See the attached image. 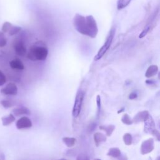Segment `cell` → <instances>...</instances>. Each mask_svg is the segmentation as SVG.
<instances>
[{"label": "cell", "instance_id": "cell-1", "mask_svg": "<svg viewBox=\"0 0 160 160\" xmlns=\"http://www.w3.org/2000/svg\"><path fill=\"white\" fill-rule=\"evenodd\" d=\"M73 26L78 32L91 38H95L98 32L96 21L92 15L84 16L76 14L73 18Z\"/></svg>", "mask_w": 160, "mask_h": 160}, {"label": "cell", "instance_id": "cell-2", "mask_svg": "<svg viewBox=\"0 0 160 160\" xmlns=\"http://www.w3.org/2000/svg\"><path fill=\"white\" fill-rule=\"evenodd\" d=\"M48 55V49L42 41H38L34 43L29 49L27 58L32 61H44Z\"/></svg>", "mask_w": 160, "mask_h": 160}, {"label": "cell", "instance_id": "cell-3", "mask_svg": "<svg viewBox=\"0 0 160 160\" xmlns=\"http://www.w3.org/2000/svg\"><path fill=\"white\" fill-rule=\"evenodd\" d=\"M114 34H115V29L114 28H112L109 32V34L106 38V41L104 42V44L99 49L96 55H95V56L94 57V61H98L100 59H101L103 57V56L105 54V53L108 51V50L109 49L111 45Z\"/></svg>", "mask_w": 160, "mask_h": 160}, {"label": "cell", "instance_id": "cell-4", "mask_svg": "<svg viewBox=\"0 0 160 160\" xmlns=\"http://www.w3.org/2000/svg\"><path fill=\"white\" fill-rule=\"evenodd\" d=\"M84 97V92L82 91L79 90L75 98L72 111V114L74 118H78L80 114Z\"/></svg>", "mask_w": 160, "mask_h": 160}, {"label": "cell", "instance_id": "cell-5", "mask_svg": "<svg viewBox=\"0 0 160 160\" xmlns=\"http://www.w3.org/2000/svg\"><path fill=\"white\" fill-rule=\"evenodd\" d=\"M154 149V140L152 138H149L144 141L141 146V153L146 154L151 152Z\"/></svg>", "mask_w": 160, "mask_h": 160}, {"label": "cell", "instance_id": "cell-6", "mask_svg": "<svg viewBox=\"0 0 160 160\" xmlns=\"http://www.w3.org/2000/svg\"><path fill=\"white\" fill-rule=\"evenodd\" d=\"M13 47L15 52L17 55L20 56H24L26 54V48L24 43L20 39H17L14 42Z\"/></svg>", "mask_w": 160, "mask_h": 160}, {"label": "cell", "instance_id": "cell-7", "mask_svg": "<svg viewBox=\"0 0 160 160\" xmlns=\"http://www.w3.org/2000/svg\"><path fill=\"white\" fill-rule=\"evenodd\" d=\"M1 92L4 95H16L18 87L14 83L9 82L1 89Z\"/></svg>", "mask_w": 160, "mask_h": 160}, {"label": "cell", "instance_id": "cell-8", "mask_svg": "<svg viewBox=\"0 0 160 160\" xmlns=\"http://www.w3.org/2000/svg\"><path fill=\"white\" fill-rule=\"evenodd\" d=\"M16 126L18 129L29 128L32 126V122L27 116H22L16 121Z\"/></svg>", "mask_w": 160, "mask_h": 160}, {"label": "cell", "instance_id": "cell-9", "mask_svg": "<svg viewBox=\"0 0 160 160\" xmlns=\"http://www.w3.org/2000/svg\"><path fill=\"white\" fill-rule=\"evenodd\" d=\"M144 122V131L146 133H152V131L156 129L155 123L152 118V116L149 114L147 118L145 119Z\"/></svg>", "mask_w": 160, "mask_h": 160}, {"label": "cell", "instance_id": "cell-10", "mask_svg": "<svg viewBox=\"0 0 160 160\" xmlns=\"http://www.w3.org/2000/svg\"><path fill=\"white\" fill-rule=\"evenodd\" d=\"M12 112L13 115H15L16 116H21L23 114L29 115L31 114L30 110L26 107L16 108L12 109Z\"/></svg>", "mask_w": 160, "mask_h": 160}, {"label": "cell", "instance_id": "cell-11", "mask_svg": "<svg viewBox=\"0 0 160 160\" xmlns=\"http://www.w3.org/2000/svg\"><path fill=\"white\" fill-rule=\"evenodd\" d=\"M149 112L148 111H143L139 112L133 118L132 121L133 122L138 123L139 122H144L145 119L147 118L148 116L149 115Z\"/></svg>", "mask_w": 160, "mask_h": 160}, {"label": "cell", "instance_id": "cell-12", "mask_svg": "<svg viewBox=\"0 0 160 160\" xmlns=\"http://www.w3.org/2000/svg\"><path fill=\"white\" fill-rule=\"evenodd\" d=\"M9 66L12 69L22 70L24 69V66L22 62L18 58H15L9 62Z\"/></svg>", "mask_w": 160, "mask_h": 160}, {"label": "cell", "instance_id": "cell-13", "mask_svg": "<svg viewBox=\"0 0 160 160\" xmlns=\"http://www.w3.org/2000/svg\"><path fill=\"white\" fill-rule=\"evenodd\" d=\"M94 138V141L96 146H99L101 143L105 142L106 141V136L99 132H97L94 133L93 136Z\"/></svg>", "mask_w": 160, "mask_h": 160}, {"label": "cell", "instance_id": "cell-14", "mask_svg": "<svg viewBox=\"0 0 160 160\" xmlns=\"http://www.w3.org/2000/svg\"><path fill=\"white\" fill-rule=\"evenodd\" d=\"M158 72V67L157 65H151L147 69L145 72V77L147 78H150L156 75Z\"/></svg>", "mask_w": 160, "mask_h": 160}, {"label": "cell", "instance_id": "cell-15", "mask_svg": "<svg viewBox=\"0 0 160 160\" xmlns=\"http://www.w3.org/2000/svg\"><path fill=\"white\" fill-rule=\"evenodd\" d=\"M15 119H16L15 117L14 116V115L12 114H9L8 116H3L1 118L2 125L4 126H9L12 122H13L15 121Z\"/></svg>", "mask_w": 160, "mask_h": 160}, {"label": "cell", "instance_id": "cell-16", "mask_svg": "<svg viewBox=\"0 0 160 160\" xmlns=\"http://www.w3.org/2000/svg\"><path fill=\"white\" fill-rule=\"evenodd\" d=\"M107 155L112 158H119L121 155V152L118 148H111L107 152Z\"/></svg>", "mask_w": 160, "mask_h": 160}, {"label": "cell", "instance_id": "cell-17", "mask_svg": "<svg viewBox=\"0 0 160 160\" xmlns=\"http://www.w3.org/2000/svg\"><path fill=\"white\" fill-rule=\"evenodd\" d=\"M62 140L65 145L68 148H71L74 146L76 141V138L72 137H64Z\"/></svg>", "mask_w": 160, "mask_h": 160}, {"label": "cell", "instance_id": "cell-18", "mask_svg": "<svg viewBox=\"0 0 160 160\" xmlns=\"http://www.w3.org/2000/svg\"><path fill=\"white\" fill-rule=\"evenodd\" d=\"M99 129L105 131L108 136H110L112 134V132L114 131L115 129V126L112 124H110L108 126H100Z\"/></svg>", "mask_w": 160, "mask_h": 160}, {"label": "cell", "instance_id": "cell-19", "mask_svg": "<svg viewBox=\"0 0 160 160\" xmlns=\"http://www.w3.org/2000/svg\"><path fill=\"white\" fill-rule=\"evenodd\" d=\"M131 0H118L117 8L118 10H121L126 8L129 5Z\"/></svg>", "mask_w": 160, "mask_h": 160}, {"label": "cell", "instance_id": "cell-20", "mask_svg": "<svg viewBox=\"0 0 160 160\" xmlns=\"http://www.w3.org/2000/svg\"><path fill=\"white\" fill-rule=\"evenodd\" d=\"M122 139L124 143L127 146H129L132 144V138L130 133H125L122 136Z\"/></svg>", "mask_w": 160, "mask_h": 160}, {"label": "cell", "instance_id": "cell-21", "mask_svg": "<svg viewBox=\"0 0 160 160\" xmlns=\"http://www.w3.org/2000/svg\"><path fill=\"white\" fill-rule=\"evenodd\" d=\"M121 121L123 124L126 125H131L133 123L132 119L129 116L127 113H125L122 115L121 118Z\"/></svg>", "mask_w": 160, "mask_h": 160}, {"label": "cell", "instance_id": "cell-22", "mask_svg": "<svg viewBox=\"0 0 160 160\" xmlns=\"http://www.w3.org/2000/svg\"><path fill=\"white\" fill-rule=\"evenodd\" d=\"M21 30V28L19 26H13L12 25L11 27L10 28L8 32V34H9L10 36H13L16 34H18L20 31Z\"/></svg>", "mask_w": 160, "mask_h": 160}, {"label": "cell", "instance_id": "cell-23", "mask_svg": "<svg viewBox=\"0 0 160 160\" xmlns=\"http://www.w3.org/2000/svg\"><path fill=\"white\" fill-rule=\"evenodd\" d=\"M7 44V39L5 36L4 33L0 31V48L4 47Z\"/></svg>", "mask_w": 160, "mask_h": 160}, {"label": "cell", "instance_id": "cell-24", "mask_svg": "<svg viewBox=\"0 0 160 160\" xmlns=\"http://www.w3.org/2000/svg\"><path fill=\"white\" fill-rule=\"evenodd\" d=\"M1 104L5 108H9L14 106V103L11 100H2L1 101Z\"/></svg>", "mask_w": 160, "mask_h": 160}, {"label": "cell", "instance_id": "cell-25", "mask_svg": "<svg viewBox=\"0 0 160 160\" xmlns=\"http://www.w3.org/2000/svg\"><path fill=\"white\" fill-rule=\"evenodd\" d=\"M12 25V24L11 23H10L9 22H5L2 26V31L4 33H8V31L9 30V29Z\"/></svg>", "mask_w": 160, "mask_h": 160}, {"label": "cell", "instance_id": "cell-26", "mask_svg": "<svg viewBox=\"0 0 160 160\" xmlns=\"http://www.w3.org/2000/svg\"><path fill=\"white\" fill-rule=\"evenodd\" d=\"M149 29H150V27L149 26H146V28H144V29L142 30V31L140 33V34L139 36V38L141 39V38H144L148 34V32H149Z\"/></svg>", "mask_w": 160, "mask_h": 160}, {"label": "cell", "instance_id": "cell-27", "mask_svg": "<svg viewBox=\"0 0 160 160\" xmlns=\"http://www.w3.org/2000/svg\"><path fill=\"white\" fill-rule=\"evenodd\" d=\"M6 81V78L4 74L0 70V86L4 85Z\"/></svg>", "mask_w": 160, "mask_h": 160}, {"label": "cell", "instance_id": "cell-28", "mask_svg": "<svg viewBox=\"0 0 160 160\" xmlns=\"http://www.w3.org/2000/svg\"><path fill=\"white\" fill-rule=\"evenodd\" d=\"M96 104L98 108V116H99L101 111V97L99 95H98L96 97Z\"/></svg>", "mask_w": 160, "mask_h": 160}, {"label": "cell", "instance_id": "cell-29", "mask_svg": "<svg viewBox=\"0 0 160 160\" xmlns=\"http://www.w3.org/2000/svg\"><path fill=\"white\" fill-rule=\"evenodd\" d=\"M137 97H138L137 93L135 92H132L131 93H130V94H129V96H128V99L132 100V99H134L137 98Z\"/></svg>", "mask_w": 160, "mask_h": 160}, {"label": "cell", "instance_id": "cell-30", "mask_svg": "<svg viewBox=\"0 0 160 160\" xmlns=\"http://www.w3.org/2000/svg\"><path fill=\"white\" fill-rule=\"evenodd\" d=\"M124 108H122L121 109H119V110L118 111V114H119V113L122 112V111H124Z\"/></svg>", "mask_w": 160, "mask_h": 160}]
</instances>
